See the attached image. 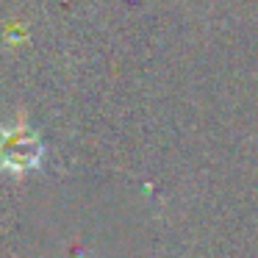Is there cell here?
Instances as JSON below:
<instances>
[{
    "label": "cell",
    "mask_w": 258,
    "mask_h": 258,
    "mask_svg": "<svg viewBox=\"0 0 258 258\" xmlns=\"http://www.w3.org/2000/svg\"><path fill=\"white\" fill-rule=\"evenodd\" d=\"M36 158H39V145H36L34 134H12L3 142V164L14 169L23 167H34Z\"/></svg>",
    "instance_id": "cell-1"
}]
</instances>
